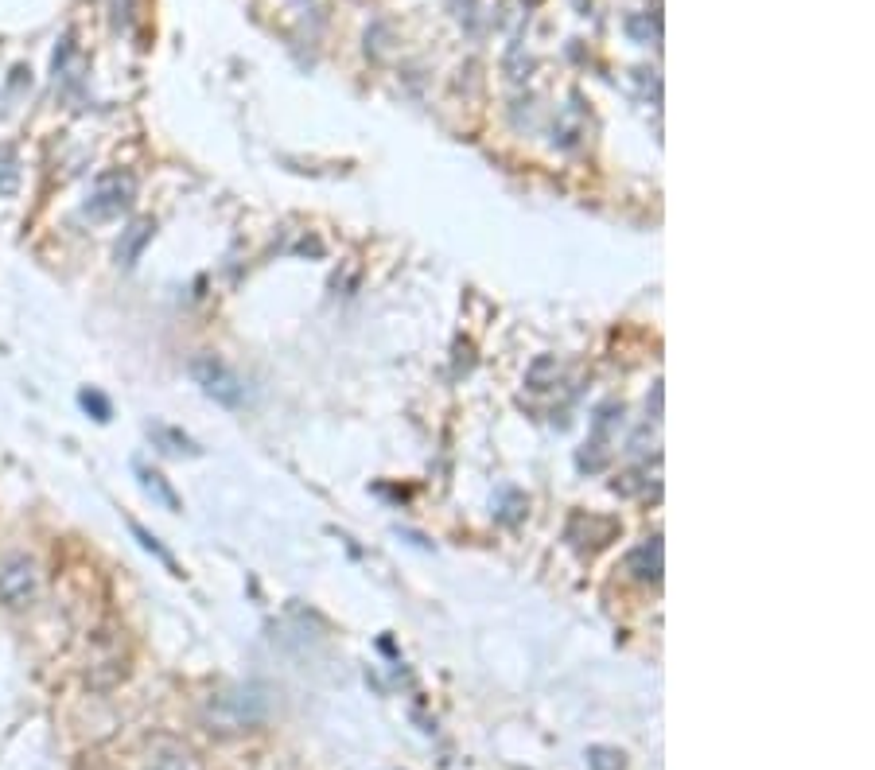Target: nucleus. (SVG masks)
Here are the masks:
<instances>
[{
	"mask_svg": "<svg viewBox=\"0 0 875 770\" xmlns=\"http://www.w3.org/2000/svg\"><path fill=\"white\" fill-rule=\"evenodd\" d=\"M269 716V697L261 685H234L207 700L210 732H249Z\"/></svg>",
	"mask_w": 875,
	"mask_h": 770,
	"instance_id": "nucleus-1",
	"label": "nucleus"
},
{
	"mask_svg": "<svg viewBox=\"0 0 875 770\" xmlns=\"http://www.w3.org/2000/svg\"><path fill=\"white\" fill-rule=\"evenodd\" d=\"M133 203H137V179L117 168V172H102L94 179V187L82 203V214L90 222H113V218L129 214Z\"/></svg>",
	"mask_w": 875,
	"mask_h": 770,
	"instance_id": "nucleus-2",
	"label": "nucleus"
},
{
	"mask_svg": "<svg viewBox=\"0 0 875 770\" xmlns=\"http://www.w3.org/2000/svg\"><path fill=\"white\" fill-rule=\"evenodd\" d=\"M191 378L195 385L207 393L214 405H226V409H238L245 401V382L222 362V358H214V354H199V358H191Z\"/></svg>",
	"mask_w": 875,
	"mask_h": 770,
	"instance_id": "nucleus-3",
	"label": "nucleus"
},
{
	"mask_svg": "<svg viewBox=\"0 0 875 770\" xmlns=\"http://www.w3.org/2000/svg\"><path fill=\"white\" fill-rule=\"evenodd\" d=\"M35 599V564L28 557H8L0 564V603L4 607H24Z\"/></svg>",
	"mask_w": 875,
	"mask_h": 770,
	"instance_id": "nucleus-4",
	"label": "nucleus"
},
{
	"mask_svg": "<svg viewBox=\"0 0 875 770\" xmlns=\"http://www.w3.org/2000/svg\"><path fill=\"white\" fill-rule=\"evenodd\" d=\"M627 572L638 584H658L662 580V537H650L627 557Z\"/></svg>",
	"mask_w": 875,
	"mask_h": 770,
	"instance_id": "nucleus-5",
	"label": "nucleus"
},
{
	"mask_svg": "<svg viewBox=\"0 0 875 770\" xmlns=\"http://www.w3.org/2000/svg\"><path fill=\"white\" fill-rule=\"evenodd\" d=\"M152 234H156V222H152V218H137L129 230H121V242H117V265L133 269V265L140 261V253H144V245L152 242Z\"/></svg>",
	"mask_w": 875,
	"mask_h": 770,
	"instance_id": "nucleus-6",
	"label": "nucleus"
},
{
	"mask_svg": "<svg viewBox=\"0 0 875 770\" xmlns=\"http://www.w3.org/2000/svg\"><path fill=\"white\" fill-rule=\"evenodd\" d=\"M148 436L160 444V452L168 455H199V444L191 440V436H183L179 428H168V424H152L148 428Z\"/></svg>",
	"mask_w": 875,
	"mask_h": 770,
	"instance_id": "nucleus-7",
	"label": "nucleus"
},
{
	"mask_svg": "<svg viewBox=\"0 0 875 770\" xmlns=\"http://www.w3.org/2000/svg\"><path fill=\"white\" fill-rule=\"evenodd\" d=\"M137 475H140V487L148 490L164 510H179V494L172 490V483L160 475V471H152V467H140L137 463Z\"/></svg>",
	"mask_w": 875,
	"mask_h": 770,
	"instance_id": "nucleus-8",
	"label": "nucleus"
},
{
	"mask_svg": "<svg viewBox=\"0 0 875 770\" xmlns=\"http://www.w3.org/2000/svg\"><path fill=\"white\" fill-rule=\"evenodd\" d=\"M20 187V168H16V152L0 148V195H16Z\"/></svg>",
	"mask_w": 875,
	"mask_h": 770,
	"instance_id": "nucleus-9",
	"label": "nucleus"
},
{
	"mask_svg": "<svg viewBox=\"0 0 875 770\" xmlns=\"http://www.w3.org/2000/svg\"><path fill=\"white\" fill-rule=\"evenodd\" d=\"M588 763H592V770H623L627 755L615 747H588Z\"/></svg>",
	"mask_w": 875,
	"mask_h": 770,
	"instance_id": "nucleus-10",
	"label": "nucleus"
},
{
	"mask_svg": "<svg viewBox=\"0 0 875 770\" xmlns=\"http://www.w3.org/2000/svg\"><path fill=\"white\" fill-rule=\"evenodd\" d=\"M129 529H133V533H137V537H140V545H144V549H148V553H156V557L164 560V564H168V568H172V572H179V568H175V560H172V553H168V549H164V545H160V537H152V533H148V529H144V525H140V522H129Z\"/></svg>",
	"mask_w": 875,
	"mask_h": 770,
	"instance_id": "nucleus-11",
	"label": "nucleus"
},
{
	"mask_svg": "<svg viewBox=\"0 0 875 770\" xmlns=\"http://www.w3.org/2000/svg\"><path fill=\"white\" fill-rule=\"evenodd\" d=\"M78 401H82V409H90V413H94V420H109V413H113V409H109V401H105L98 389H82V393H78Z\"/></svg>",
	"mask_w": 875,
	"mask_h": 770,
	"instance_id": "nucleus-12",
	"label": "nucleus"
}]
</instances>
